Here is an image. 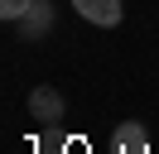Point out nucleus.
Masks as SVG:
<instances>
[{
    "mask_svg": "<svg viewBox=\"0 0 159 154\" xmlns=\"http://www.w3.org/2000/svg\"><path fill=\"white\" fill-rule=\"evenodd\" d=\"M72 5H77V15L87 19V24H101V29L120 24V15H125L120 0H72Z\"/></svg>",
    "mask_w": 159,
    "mask_h": 154,
    "instance_id": "obj_3",
    "label": "nucleus"
},
{
    "mask_svg": "<svg viewBox=\"0 0 159 154\" xmlns=\"http://www.w3.org/2000/svg\"><path fill=\"white\" fill-rule=\"evenodd\" d=\"M116 154H149V135L140 120H120L116 125Z\"/></svg>",
    "mask_w": 159,
    "mask_h": 154,
    "instance_id": "obj_4",
    "label": "nucleus"
},
{
    "mask_svg": "<svg viewBox=\"0 0 159 154\" xmlns=\"http://www.w3.org/2000/svg\"><path fill=\"white\" fill-rule=\"evenodd\" d=\"M63 111H68V106H63V92L58 87H34L29 92V120H39V125H58L63 120Z\"/></svg>",
    "mask_w": 159,
    "mask_h": 154,
    "instance_id": "obj_1",
    "label": "nucleus"
},
{
    "mask_svg": "<svg viewBox=\"0 0 159 154\" xmlns=\"http://www.w3.org/2000/svg\"><path fill=\"white\" fill-rule=\"evenodd\" d=\"M48 29H53V0H34V5L24 10V19H20V34H24V43H39Z\"/></svg>",
    "mask_w": 159,
    "mask_h": 154,
    "instance_id": "obj_2",
    "label": "nucleus"
},
{
    "mask_svg": "<svg viewBox=\"0 0 159 154\" xmlns=\"http://www.w3.org/2000/svg\"><path fill=\"white\" fill-rule=\"evenodd\" d=\"M29 5H34V0H0V19H10V24H20Z\"/></svg>",
    "mask_w": 159,
    "mask_h": 154,
    "instance_id": "obj_5",
    "label": "nucleus"
}]
</instances>
